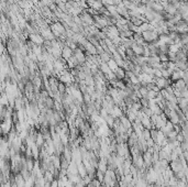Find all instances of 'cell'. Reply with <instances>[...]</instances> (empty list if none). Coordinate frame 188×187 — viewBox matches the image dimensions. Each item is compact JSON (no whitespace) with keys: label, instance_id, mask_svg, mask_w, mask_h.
Returning a JSON list of instances; mask_svg holds the SVG:
<instances>
[{"label":"cell","instance_id":"obj_18","mask_svg":"<svg viewBox=\"0 0 188 187\" xmlns=\"http://www.w3.org/2000/svg\"><path fill=\"white\" fill-rule=\"evenodd\" d=\"M69 1H70V0H69ZM75 1H77V0H75Z\"/></svg>","mask_w":188,"mask_h":187},{"label":"cell","instance_id":"obj_17","mask_svg":"<svg viewBox=\"0 0 188 187\" xmlns=\"http://www.w3.org/2000/svg\"><path fill=\"white\" fill-rule=\"evenodd\" d=\"M62 2H64V3H67L68 2V1H69V0H61Z\"/></svg>","mask_w":188,"mask_h":187},{"label":"cell","instance_id":"obj_8","mask_svg":"<svg viewBox=\"0 0 188 187\" xmlns=\"http://www.w3.org/2000/svg\"><path fill=\"white\" fill-rule=\"evenodd\" d=\"M54 103H55L54 98H52L51 96H48V98L45 99V105H46V108H48V109L54 110Z\"/></svg>","mask_w":188,"mask_h":187},{"label":"cell","instance_id":"obj_3","mask_svg":"<svg viewBox=\"0 0 188 187\" xmlns=\"http://www.w3.org/2000/svg\"><path fill=\"white\" fill-rule=\"evenodd\" d=\"M141 122H142V124H143L144 129H149L151 130L152 128H153V124H152V121H151V118L150 117H147L144 115V117L141 119Z\"/></svg>","mask_w":188,"mask_h":187},{"label":"cell","instance_id":"obj_13","mask_svg":"<svg viewBox=\"0 0 188 187\" xmlns=\"http://www.w3.org/2000/svg\"><path fill=\"white\" fill-rule=\"evenodd\" d=\"M142 136H143V138L145 140H150V139H152L151 138V130H149V129H144L143 130V133H142Z\"/></svg>","mask_w":188,"mask_h":187},{"label":"cell","instance_id":"obj_11","mask_svg":"<svg viewBox=\"0 0 188 187\" xmlns=\"http://www.w3.org/2000/svg\"><path fill=\"white\" fill-rule=\"evenodd\" d=\"M100 58H101V62H103V63H108V62L112 58V54H109V53L103 52V53L100 55Z\"/></svg>","mask_w":188,"mask_h":187},{"label":"cell","instance_id":"obj_5","mask_svg":"<svg viewBox=\"0 0 188 187\" xmlns=\"http://www.w3.org/2000/svg\"><path fill=\"white\" fill-rule=\"evenodd\" d=\"M132 50H133V52L135 53V55H137V56H143V54H144V45H140V44L135 43V44L132 46Z\"/></svg>","mask_w":188,"mask_h":187},{"label":"cell","instance_id":"obj_12","mask_svg":"<svg viewBox=\"0 0 188 187\" xmlns=\"http://www.w3.org/2000/svg\"><path fill=\"white\" fill-rule=\"evenodd\" d=\"M169 46L167 44H161L159 45V55L161 54H168Z\"/></svg>","mask_w":188,"mask_h":187},{"label":"cell","instance_id":"obj_4","mask_svg":"<svg viewBox=\"0 0 188 187\" xmlns=\"http://www.w3.org/2000/svg\"><path fill=\"white\" fill-rule=\"evenodd\" d=\"M120 121H121V123L125 127V128H127L128 130L133 128V122H131L130 120H129V118H128L125 115H123L122 117H120Z\"/></svg>","mask_w":188,"mask_h":187},{"label":"cell","instance_id":"obj_6","mask_svg":"<svg viewBox=\"0 0 188 187\" xmlns=\"http://www.w3.org/2000/svg\"><path fill=\"white\" fill-rule=\"evenodd\" d=\"M116 75V77H117V79L118 81H123L125 78V68L123 67H119L117 71L113 72Z\"/></svg>","mask_w":188,"mask_h":187},{"label":"cell","instance_id":"obj_2","mask_svg":"<svg viewBox=\"0 0 188 187\" xmlns=\"http://www.w3.org/2000/svg\"><path fill=\"white\" fill-rule=\"evenodd\" d=\"M73 54H74V51L69 48V46L65 45L63 48H62V57L65 58L66 61L70 60V57L73 56Z\"/></svg>","mask_w":188,"mask_h":187},{"label":"cell","instance_id":"obj_9","mask_svg":"<svg viewBox=\"0 0 188 187\" xmlns=\"http://www.w3.org/2000/svg\"><path fill=\"white\" fill-rule=\"evenodd\" d=\"M175 65H176V67L178 68V69H180V71H183V72H187L188 71L187 62H176Z\"/></svg>","mask_w":188,"mask_h":187},{"label":"cell","instance_id":"obj_15","mask_svg":"<svg viewBox=\"0 0 188 187\" xmlns=\"http://www.w3.org/2000/svg\"><path fill=\"white\" fill-rule=\"evenodd\" d=\"M159 58H161V63H166V62H169L168 55L167 54H161L159 55Z\"/></svg>","mask_w":188,"mask_h":187},{"label":"cell","instance_id":"obj_7","mask_svg":"<svg viewBox=\"0 0 188 187\" xmlns=\"http://www.w3.org/2000/svg\"><path fill=\"white\" fill-rule=\"evenodd\" d=\"M99 69H100V71H101L105 75H107V76H108V75L111 73V69L109 68L108 63H103V62H102L101 64L99 65Z\"/></svg>","mask_w":188,"mask_h":187},{"label":"cell","instance_id":"obj_14","mask_svg":"<svg viewBox=\"0 0 188 187\" xmlns=\"http://www.w3.org/2000/svg\"><path fill=\"white\" fill-rule=\"evenodd\" d=\"M127 26H128V30H130V31H132V32H134V30H135V28H137V26H135L132 21H130V20L128 21Z\"/></svg>","mask_w":188,"mask_h":187},{"label":"cell","instance_id":"obj_1","mask_svg":"<svg viewBox=\"0 0 188 187\" xmlns=\"http://www.w3.org/2000/svg\"><path fill=\"white\" fill-rule=\"evenodd\" d=\"M143 35V39L145 40L146 43H153L155 41H159V35L157 34L156 30H147V31H144L142 33Z\"/></svg>","mask_w":188,"mask_h":187},{"label":"cell","instance_id":"obj_10","mask_svg":"<svg viewBox=\"0 0 188 187\" xmlns=\"http://www.w3.org/2000/svg\"><path fill=\"white\" fill-rule=\"evenodd\" d=\"M108 66H109V68L111 69V72H115V71H117L119 68V65L117 64V62L113 60V58H111L110 61L108 62Z\"/></svg>","mask_w":188,"mask_h":187},{"label":"cell","instance_id":"obj_16","mask_svg":"<svg viewBox=\"0 0 188 187\" xmlns=\"http://www.w3.org/2000/svg\"><path fill=\"white\" fill-rule=\"evenodd\" d=\"M167 55H168L169 61L173 62V63H176V53H172V52H169Z\"/></svg>","mask_w":188,"mask_h":187}]
</instances>
